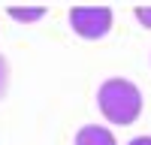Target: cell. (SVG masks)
<instances>
[{
	"label": "cell",
	"instance_id": "1",
	"mask_svg": "<svg viewBox=\"0 0 151 145\" xmlns=\"http://www.w3.org/2000/svg\"><path fill=\"white\" fill-rule=\"evenodd\" d=\"M97 106L109 124H133L142 112V94L130 79H106L97 88Z\"/></svg>",
	"mask_w": 151,
	"mask_h": 145
},
{
	"label": "cell",
	"instance_id": "2",
	"mask_svg": "<svg viewBox=\"0 0 151 145\" xmlns=\"http://www.w3.org/2000/svg\"><path fill=\"white\" fill-rule=\"evenodd\" d=\"M112 9L109 6H73L70 24L82 39H103L112 30Z\"/></svg>",
	"mask_w": 151,
	"mask_h": 145
},
{
	"label": "cell",
	"instance_id": "3",
	"mask_svg": "<svg viewBox=\"0 0 151 145\" xmlns=\"http://www.w3.org/2000/svg\"><path fill=\"white\" fill-rule=\"evenodd\" d=\"M76 145H118L115 136H112V130L106 127H97V124H88L76 133Z\"/></svg>",
	"mask_w": 151,
	"mask_h": 145
},
{
	"label": "cell",
	"instance_id": "4",
	"mask_svg": "<svg viewBox=\"0 0 151 145\" xmlns=\"http://www.w3.org/2000/svg\"><path fill=\"white\" fill-rule=\"evenodd\" d=\"M9 18H15L21 24H30V21H40L45 15V6H9Z\"/></svg>",
	"mask_w": 151,
	"mask_h": 145
},
{
	"label": "cell",
	"instance_id": "5",
	"mask_svg": "<svg viewBox=\"0 0 151 145\" xmlns=\"http://www.w3.org/2000/svg\"><path fill=\"white\" fill-rule=\"evenodd\" d=\"M133 15L139 24H145V27H151V6H136L133 9Z\"/></svg>",
	"mask_w": 151,
	"mask_h": 145
},
{
	"label": "cell",
	"instance_id": "6",
	"mask_svg": "<svg viewBox=\"0 0 151 145\" xmlns=\"http://www.w3.org/2000/svg\"><path fill=\"white\" fill-rule=\"evenodd\" d=\"M6 85H9V67H6V57L0 55V97L6 94Z\"/></svg>",
	"mask_w": 151,
	"mask_h": 145
},
{
	"label": "cell",
	"instance_id": "7",
	"mask_svg": "<svg viewBox=\"0 0 151 145\" xmlns=\"http://www.w3.org/2000/svg\"><path fill=\"white\" fill-rule=\"evenodd\" d=\"M127 145H151V136H136V139H130Z\"/></svg>",
	"mask_w": 151,
	"mask_h": 145
}]
</instances>
